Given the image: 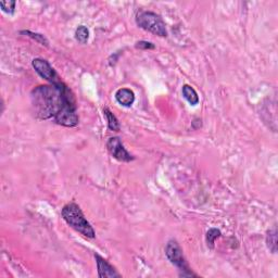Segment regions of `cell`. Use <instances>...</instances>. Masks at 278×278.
<instances>
[{
  "label": "cell",
  "instance_id": "cell-10",
  "mask_svg": "<svg viewBox=\"0 0 278 278\" xmlns=\"http://www.w3.org/2000/svg\"><path fill=\"white\" fill-rule=\"evenodd\" d=\"M182 93H183L184 98L186 99L190 106L195 107L198 103H199V96H198L197 92L190 85H184L182 89Z\"/></svg>",
  "mask_w": 278,
  "mask_h": 278
},
{
  "label": "cell",
  "instance_id": "cell-12",
  "mask_svg": "<svg viewBox=\"0 0 278 278\" xmlns=\"http://www.w3.org/2000/svg\"><path fill=\"white\" fill-rule=\"evenodd\" d=\"M266 245L272 253L277 252V232L276 228H273L266 232Z\"/></svg>",
  "mask_w": 278,
  "mask_h": 278
},
{
  "label": "cell",
  "instance_id": "cell-7",
  "mask_svg": "<svg viewBox=\"0 0 278 278\" xmlns=\"http://www.w3.org/2000/svg\"><path fill=\"white\" fill-rule=\"evenodd\" d=\"M32 66L35 71L37 72L38 75L42 78L46 79V81L50 82L51 84L59 82L56 71H54L53 68L50 66V64H49L48 61L45 60V59H41V58L34 59L32 62Z\"/></svg>",
  "mask_w": 278,
  "mask_h": 278
},
{
  "label": "cell",
  "instance_id": "cell-17",
  "mask_svg": "<svg viewBox=\"0 0 278 278\" xmlns=\"http://www.w3.org/2000/svg\"><path fill=\"white\" fill-rule=\"evenodd\" d=\"M136 48L142 49V50H147V49H148V50H149V49H155L156 46L152 43H150V42H143V41H141V42H138L136 44Z\"/></svg>",
  "mask_w": 278,
  "mask_h": 278
},
{
  "label": "cell",
  "instance_id": "cell-3",
  "mask_svg": "<svg viewBox=\"0 0 278 278\" xmlns=\"http://www.w3.org/2000/svg\"><path fill=\"white\" fill-rule=\"evenodd\" d=\"M137 25L160 37H166L167 31L165 22L159 14L151 11H140L136 17Z\"/></svg>",
  "mask_w": 278,
  "mask_h": 278
},
{
  "label": "cell",
  "instance_id": "cell-16",
  "mask_svg": "<svg viewBox=\"0 0 278 278\" xmlns=\"http://www.w3.org/2000/svg\"><path fill=\"white\" fill-rule=\"evenodd\" d=\"M16 1H1L0 2V7H1L3 12L12 16V14H14V11H16Z\"/></svg>",
  "mask_w": 278,
  "mask_h": 278
},
{
  "label": "cell",
  "instance_id": "cell-2",
  "mask_svg": "<svg viewBox=\"0 0 278 278\" xmlns=\"http://www.w3.org/2000/svg\"><path fill=\"white\" fill-rule=\"evenodd\" d=\"M61 214L67 224L74 231L87 238H95V231L76 203H68L67 206H64Z\"/></svg>",
  "mask_w": 278,
  "mask_h": 278
},
{
  "label": "cell",
  "instance_id": "cell-9",
  "mask_svg": "<svg viewBox=\"0 0 278 278\" xmlns=\"http://www.w3.org/2000/svg\"><path fill=\"white\" fill-rule=\"evenodd\" d=\"M116 99L121 106L130 108L135 101V93L130 88H120L116 93Z\"/></svg>",
  "mask_w": 278,
  "mask_h": 278
},
{
  "label": "cell",
  "instance_id": "cell-11",
  "mask_svg": "<svg viewBox=\"0 0 278 278\" xmlns=\"http://www.w3.org/2000/svg\"><path fill=\"white\" fill-rule=\"evenodd\" d=\"M103 114L104 116L107 118V122H108V127L110 128L111 131L113 132H118L121 128L120 123H118V120L116 118V116H114V114L109 110L108 108H104L103 109Z\"/></svg>",
  "mask_w": 278,
  "mask_h": 278
},
{
  "label": "cell",
  "instance_id": "cell-13",
  "mask_svg": "<svg viewBox=\"0 0 278 278\" xmlns=\"http://www.w3.org/2000/svg\"><path fill=\"white\" fill-rule=\"evenodd\" d=\"M222 232L217 228H211L207 232V245L210 249H214V242L216 238H220Z\"/></svg>",
  "mask_w": 278,
  "mask_h": 278
},
{
  "label": "cell",
  "instance_id": "cell-4",
  "mask_svg": "<svg viewBox=\"0 0 278 278\" xmlns=\"http://www.w3.org/2000/svg\"><path fill=\"white\" fill-rule=\"evenodd\" d=\"M165 255L167 259L170 260L173 265H175L181 271V276L183 277H191L197 276L195 273H192L189 265L186 262L185 256L183 255L182 248L178 245L176 240H170L165 247Z\"/></svg>",
  "mask_w": 278,
  "mask_h": 278
},
{
  "label": "cell",
  "instance_id": "cell-1",
  "mask_svg": "<svg viewBox=\"0 0 278 278\" xmlns=\"http://www.w3.org/2000/svg\"><path fill=\"white\" fill-rule=\"evenodd\" d=\"M31 103L35 116L41 120L57 116L68 104H75L72 92L60 81L51 85H41L31 93Z\"/></svg>",
  "mask_w": 278,
  "mask_h": 278
},
{
  "label": "cell",
  "instance_id": "cell-8",
  "mask_svg": "<svg viewBox=\"0 0 278 278\" xmlns=\"http://www.w3.org/2000/svg\"><path fill=\"white\" fill-rule=\"evenodd\" d=\"M95 259L98 267V276L100 278H114L121 276L111 264H109L108 261L104 260L102 256L95 255Z\"/></svg>",
  "mask_w": 278,
  "mask_h": 278
},
{
  "label": "cell",
  "instance_id": "cell-14",
  "mask_svg": "<svg viewBox=\"0 0 278 278\" xmlns=\"http://www.w3.org/2000/svg\"><path fill=\"white\" fill-rule=\"evenodd\" d=\"M75 38L76 41L81 44H86L89 38V31L86 26L81 25L78 26L75 32Z\"/></svg>",
  "mask_w": 278,
  "mask_h": 278
},
{
  "label": "cell",
  "instance_id": "cell-5",
  "mask_svg": "<svg viewBox=\"0 0 278 278\" xmlns=\"http://www.w3.org/2000/svg\"><path fill=\"white\" fill-rule=\"evenodd\" d=\"M54 120L59 125L66 127H74L78 124V116L76 113V104H68L63 107L58 114L54 116Z\"/></svg>",
  "mask_w": 278,
  "mask_h": 278
},
{
  "label": "cell",
  "instance_id": "cell-6",
  "mask_svg": "<svg viewBox=\"0 0 278 278\" xmlns=\"http://www.w3.org/2000/svg\"><path fill=\"white\" fill-rule=\"evenodd\" d=\"M107 148L109 152H110V155L118 161L131 162L135 159L126 150L125 147L123 146L121 139L118 137L109 138V140L107 142Z\"/></svg>",
  "mask_w": 278,
  "mask_h": 278
},
{
  "label": "cell",
  "instance_id": "cell-15",
  "mask_svg": "<svg viewBox=\"0 0 278 278\" xmlns=\"http://www.w3.org/2000/svg\"><path fill=\"white\" fill-rule=\"evenodd\" d=\"M21 34L26 35V36H28V37H31V38L35 39V41L38 42L39 44L45 45V46H48V45H49L48 39H47L46 37H45L44 35H42V34L33 33V32H31V31H21Z\"/></svg>",
  "mask_w": 278,
  "mask_h": 278
}]
</instances>
